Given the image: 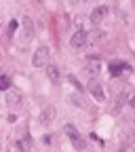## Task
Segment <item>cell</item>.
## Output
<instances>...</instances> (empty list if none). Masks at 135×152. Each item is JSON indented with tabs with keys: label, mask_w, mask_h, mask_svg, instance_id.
Wrapping results in <instances>:
<instances>
[{
	"label": "cell",
	"mask_w": 135,
	"mask_h": 152,
	"mask_svg": "<svg viewBox=\"0 0 135 152\" xmlns=\"http://www.w3.org/2000/svg\"><path fill=\"white\" fill-rule=\"evenodd\" d=\"M49 61H51V51H49L47 45H40L34 51V55H32V66L40 70V68H47Z\"/></svg>",
	"instance_id": "6da1fadb"
},
{
	"label": "cell",
	"mask_w": 135,
	"mask_h": 152,
	"mask_svg": "<svg viewBox=\"0 0 135 152\" xmlns=\"http://www.w3.org/2000/svg\"><path fill=\"white\" fill-rule=\"evenodd\" d=\"M63 131H66V135L70 137V142H72V146H74L76 150H85V148H87V142L82 140V135L78 133V129H76L74 125H66Z\"/></svg>",
	"instance_id": "7a4b0ae2"
},
{
	"label": "cell",
	"mask_w": 135,
	"mask_h": 152,
	"mask_svg": "<svg viewBox=\"0 0 135 152\" xmlns=\"http://www.w3.org/2000/svg\"><path fill=\"white\" fill-rule=\"evenodd\" d=\"M87 42H89V34L82 32V30L74 32V34L70 36V47H72V49H85Z\"/></svg>",
	"instance_id": "3957f363"
},
{
	"label": "cell",
	"mask_w": 135,
	"mask_h": 152,
	"mask_svg": "<svg viewBox=\"0 0 135 152\" xmlns=\"http://www.w3.org/2000/svg\"><path fill=\"white\" fill-rule=\"evenodd\" d=\"M32 36H34V21H32V17H23L21 19V40H23V45H28L32 40Z\"/></svg>",
	"instance_id": "277c9868"
},
{
	"label": "cell",
	"mask_w": 135,
	"mask_h": 152,
	"mask_svg": "<svg viewBox=\"0 0 135 152\" xmlns=\"http://www.w3.org/2000/svg\"><path fill=\"white\" fill-rule=\"evenodd\" d=\"M21 102H23V95L19 93L17 89H11V91H7V106H9V108H13V110L21 108Z\"/></svg>",
	"instance_id": "5b68a950"
},
{
	"label": "cell",
	"mask_w": 135,
	"mask_h": 152,
	"mask_svg": "<svg viewBox=\"0 0 135 152\" xmlns=\"http://www.w3.org/2000/svg\"><path fill=\"white\" fill-rule=\"evenodd\" d=\"M55 116H57L55 106H47V108L40 112V116H38V123H40L42 127H47V125H51V123L55 121Z\"/></svg>",
	"instance_id": "8992f818"
},
{
	"label": "cell",
	"mask_w": 135,
	"mask_h": 152,
	"mask_svg": "<svg viewBox=\"0 0 135 152\" xmlns=\"http://www.w3.org/2000/svg\"><path fill=\"white\" fill-rule=\"evenodd\" d=\"M87 89L93 93V97L97 99V102H104V99H106V91H104V87H101L97 80H95V78H91V80H89Z\"/></svg>",
	"instance_id": "52a82bcc"
},
{
	"label": "cell",
	"mask_w": 135,
	"mask_h": 152,
	"mask_svg": "<svg viewBox=\"0 0 135 152\" xmlns=\"http://www.w3.org/2000/svg\"><path fill=\"white\" fill-rule=\"evenodd\" d=\"M108 13H110V9L106 7V4H99V7H95L93 9V13H91V21L97 26V23H101L104 19L108 17Z\"/></svg>",
	"instance_id": "ba28073f"
},
{
	"label": "cell",
	"mask_w": 135,
	"mask_h": 152,
	"mask_svg": "<svg viewBox=\"0 0 135 152\" xmlns=\"http://www.w3.org/2000/svg\"><path fill=\"white\" fill-rule=\"evenodd\" d=\"M85 70L89 72L91 78H95V76H97V74L101 72V61L97 59V57H89L87 64H85Z\"/></svg>",
	"instance_id": "9c48e42d"
},
{
	"label": "cell",
	"mask_w": 135,
	"mask_h": 152,
	"mask_svg": "<svg viewBox=\"0 0 135 152\" xmlns=\"http://www.w3.org/2000/svg\"><path fill=\"white\" fill-rule=\"evenodd\" d=\"M47 78L51 80V83H59L61 80V72H59V68H57V66H53V64H49L47 66Z\"/></svg>",
	"instance_id": "30bf717a"
},
{
	"label": "cell",
	"mask_w": 135,
	"mask_h": 152,
	"mask_svg": "<svg viewBox=\"0 0 135 152\" xmlns=\"http://www.w3.org/2000/svg\"><path fill=\"white\" fill-rule=\"evenodd\" d=\"M68 102H70V104H74L76 108H87V102L80 97L78 93H72V95H68Z\"/></svg>",
	"instance_id": "8fae6325"
},
{
	"label": "cell",
	"mask_w": 135,
	"mask_h": 152,
	"mask_svg": "<svg viewBox=\"0 0 135 152\" xmlns=\"http://www.w3.org/2000/svg\"><path fill=\"white\" fill-rule=\"evenodd\" d=\"M17 150L19 152H32V140L30 137H21L17 142Z\"/></svg>",
	"instance_id": "7c38bea8"
},
{
	"label": "cell",
	"mask_w": 135,
	"mask_h": 152,
	"mask_svg": "<svg viewBox=\"0 0 135 152\" xmlns=\"http://www.w3.org/2000/svg\"><path fill=\"white\" fill-rule=\"evenodd\" d=\"M123 68H129V66H127V64H123V61H112V64H110V72H112V76L123 74V72H125Z\"/></svg>",
	"instance_id": "4fadbf2b"
},
{
	"label": "cell",
	"mask_w": 135,
	"mask_h": 152,
	"mask_svg": "<svg viewBox=\"0 0 135 152\" xmlns=\"http://www.w3.org/2000/svg\"><path fill=\"white\" fill-rule=\"evenodd\" d=\"M0 91H11V78L9 76H0Z\"/></svg>",
	"instance_id": "5bb4252c"
},
{
	"label": "cell",
	"mask_w": 135,
	"mask_h": 152,
	"mask_svg": "<svg viewBox=\"0 0 135 152\" xmlns=\"http://www.w3.org/2000/svg\"><path fill=\"white\" fill-rule=\"evenodd\" d=\"M129 104H131V106L135 108V95H133V97H131V102H129Z\"/></svg>",
	"instance_id": "9a60e30c"
},
{
	"label": "cell",
	"mask_w": 135,
	"mask_h": 152,
	"mask_svg": "<svg viewBox=\"0 0 135 152\" xmlns=\"http://www.w3.org/2000/svg\"><path fill=\"white\" fill-rule=\"evenodd\" d=\"M131 133H133V137H135V123H133V129H131Z\"/></svg>",
	"instance_id": "2e32d148"
},
{
	"label": "cell",
	"mask_w": 135,
	"mask_h": 152,
	"mask_svg": "<svg viewBox=\"0 0 135 152\" xmlns=\"http://www.w3.org/2000/svg\"><path fill=\"white\" fill-rule=\"evenodd\" d=\"M74 2H85V0H74Z\"/></svg>",
	"instance_id": "e0dca14e"
},
{
	"label": "cell",
	"mask_w": 135,
	"mask_h": 152,
	"mask_svg": "<svg viewBox=\"0 0 135 152\" xmlns=\"http://www.w3.org/2000/svg\"><path fill=\"white\" fill-rule=\"evenodd\" d=\"M0 150H2V142H0Z\"/></svg>",
	"instance_id": "ac0fdd59"
},
{
	"label": "cell",
	"mask_w": 135,
	"mask_h": 152,
	"mask_svg": "<svg viewBox=\"0 0 135 152\" xmlns=\"http://www.w3.org/2000/svg\"><path fill=\"white\" fill-rule=\"evenodd\" d=\"M0 30H2V23H0Z\"/></svg>",
	"instance_id": "d6986e66"
}]
</instances>
